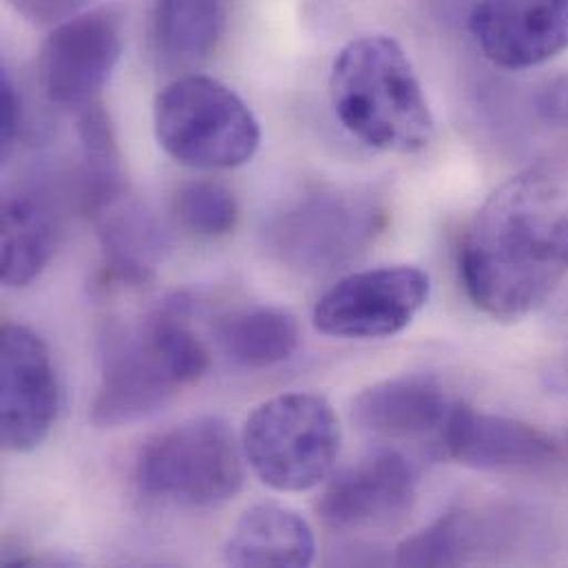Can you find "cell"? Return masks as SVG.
I'll list each match as a JSON object with an SVG mask.
<instances>
[{"mask_svg":"<svg viewBox=\"0 0 568 568\" xmlns=\"http://www.w3.org/2000/svg\"><path fill=\"white\" fill-rule=\"evenodd\" d=\"M568 277V164H538L500 184L460 246L474 305L500 321L542 307Z\"/></svg>","mask_w":568,"mask_h":568,"instance_id":"obj_1","label":"cell"},{"mask_svg":"<svg viewBox=\"0 0 568 568\" xmlns=\"http://www.w3.org/2000/svg\"><path fill=\"white\" fill-rule=\"evenodd\" d=\"M209 365V347L178 305L153 312L135 327L111 329L91 420L95 427L140 423L164 409L182 387L197 383Z\"/></svg>","mask_w":568,"mask_h":568,"instance_id":"obj_2","label":"cell"},{"mask_svg":"<svg viewBox=\"0 0 568 568\" xmlns=\"http://www.w3.org/2000/svg\"><path fill=\"white\" fill-rule=\"evenodd\" d=\"M329 98L341 124L376 151L418 153L434 138L423 84L400 42L389 36H361L338 51Z\"/></svg>","mask_w":568,"mask_h":568,"instance_id":"obj_3","label":"cell"},{"mask_svg":"<svg viewBox=\"0 0 568 568\" xmlns=\"http://www.w3.org/2000/svg\"><path fill=\"white\" fill-rule=\"evenodd\" d=\"M153 124L160 146L191 169L244 166L262 144L251 106L224 82L197 73L173 80L158 95Z\"/></svg>","mask_w":568,"mask_h":568,"instance_id":"obj_4","label":"cell"},{"mask_svg":"<svg viewBox=\"0 0 568 568\" xmlns=\"http://www.w3.org/2000/svg\"><path fill=\"white\" fill-rule=\"evenodd\" d=\"M242 449L275 491H310L327 480L341 452V423L327 398L290 392L262 403L244 425Z\"/></svg>","mask_w":568,"mask_h":568,"instance_id":"obj_5","label":"cell"},{"mask_svg":"<svg viewBox=\"0 0 568 568\" xmlns=\"http://www.w3.org/2000/svg\"><path fill=\"white\" fill-rule=\"evenodd\" d=\"M242 452L224 418H191L146 443L138 458V485L149 498L164 503L220 507L244 485Z\"/></svg>","mask_w":568,"mask_h":568,"instance_id":"obj_6","label":"cell"},{"mask_svg":"<svg viewBox=\"0 0 568 568\" xmlns=\"http://www.w3.org/2000/svg\"><path fill=\"white\" fill-rule=\"evenodd\" d=\"M378 209L352 191H316L285 209L271 229V246L290 268L327 273L349 264L372 242Z\"/></svg>","mask_w":568,"mask_h":568,"instance_id":"obj_7","label":"cell"},{"mask_svg":"<svg viewBox=\"0 0 568 568\" xmlns=\"http://www.w3.org/2000/svg\"><path fill=\"white\" fill-rule=\"evenodd\" d=\"M429 277L416 266L352 273L316 301L314 327L334 338H385L403 332L429 298Z\"/></svg>","mask_w":568,"mask_h":568,"instance_id":"obj_8","label":"cell"},{"mask_svg":"<svg viewBox=\"0 0 568 568\" xmlns=\"http://www.w3.org/2000/svg\"><path fill=\"white\" fill-rule=\"evenodd\" d=\"M124 49V16L118 7L80 11L53 27L40 55L44 93L60 106L95 102Z\"/></svg>","mask_w":568,"mask_h":568,"instance_id":"obj_9","label":"cell"},{"mask_svg":"<svg viewBox=\"0 0 568 568\" xmlns=\"http://www.w3.org/2000/svg\"><path fill=\"white\" fill-rule=\"evenodd\" d=\"M60 387L49 347L27 325L0 336V438L16 454L38 449L58 418Z\"/></svg>","mask_w":568,"mask_h":568,"instance_id":"obj_10","label":"cell"},{"mask_svg":"<svg viewBox=\"0 0 568 568\" xmlns=\"http://www.w3.org/2000/svg\"><path fill=\"white\" fill-rule=\"evenodd\" d=\"M416 489L414 465L394 449H381L338 471L318 496L316 514L334 531L383 529L414 507Z\"/></svg>","mask_w":568,"mask_h":568,"instance_id":"obj_11","label":"cell"},{"mask_svg":"<svg viewBox=\"0 0 568 568\" xmlns=\"http://www.w3.org/2000/svg\"><path fill=\"white\" fill-rule=\"evenodd\" d=\"M469 31L494 64L531 69L568 49V0H476Z\"/></svg>","mask_w":568,"mask_h":568,"instance_id":"obj_12","label":"cell"},{"mask_svg":"<svg viewBox=\"0 0 568 568\" xmlns=\"http://www.w3.org/2000/svg\"><path fill=\"white\" fill-rule=\"evenodd\" d=\"M440 440L456 463L491 474L540 471L560 456L556 443L538 427L467 405L452 407Z\"/></svg>","mask_w":568,"mask_h":568,"instance_id":"obj_13","label":"cell"},{"mask_svg":"<svg viewBox=\"0 0 568 568\" xmlns=\"http://www.w3.org/2000/svg\"><path fill=\"white\" fill-rule=\"evenodd\" d=\"M354 420L372 436L423 440L443 436L452 414L443 385L427 374H407L365 387L354 400Z\"/></svg>","mask_w":568,"mask_h":568,"instance_id":"obj_14","label":"cell"},{"mask_svg":"<svg viewBox=\"0 0 568 568\" xmlns=\"http://www.w3.org/2000/svg\"><path fill=\"white\" fill-rule=\"evenodd\" d=\"M314 551V534L305 518L275 503L248 509L224 547L229 565L255 568L307 567Z\"/></svg>","mask_w":568,"mask_h":568,"instance_id":"obj_15","label":"cell"},{"mask_svg":"<svg viewBox=\"0 0 568 568\" xmlns=\"http://www.w3.org/2000/svg\"><path fill=\"white\" fill-rule=\"evenodd\" d=\"M58 215L44 195L22 191L9 195L0 217L2 282L9 287L33 284L53 257Z\"/></svg>","mask_w":568,"mask_h":568,"instance_id":"obj_16","label":"cell"},{"mask_svg":"<svg viewBox=\"0 0 568 568\" xmlns=\"http://www.w3.org/2000/svg\"><path fill=\"white\" fill-rule=\"evenodd\" d=\"M224 24V0H158L151 29L153 53L164 69H195L217 49Z\"/></svg>","mask_w":568,"mask_h":568,"instance_id":"obj_17","label":"cell"},{"mask_svg":"<svg viewBox=\"0 0 568 568\" xmlns=\"http://www.w3.org/2000/svg\"><path fill=\"white\" fill-rule=\"evenodd\" d=\"M98 235L113 277L129 284H144L169 248V235L160 222L140 204L115 200L100 213Z\"/></svg>","mask_w":568,"mask_h":568,"instance_id":"obj_18","label":"cell"},{"mask_svg":"<svg viewBox=\"0 0 568 568\" xmlns=\"http://www.w3.org/2000/svg\"><path fill=\"white\" fill-rule=\"evenodd\" d=\"M220 349L240 367L268 369L298 347V323L280 307H244L220 318Z\"/></svg>","mask_w":568,"mask_h":568,"instance_id":"obj_19","label":"cell"},{"mask_svg":"<svg viewBox=\"0 0 568 568\" xmlns=\"http://www.w3.org/2000/svg\"><path fill=\"white\" fill-rule=\"evenodd\" d=\"M476 525L465 511H452L416 536L407 538L396 554L400 567H456L474 551Z\"/></svg>","mask_w":568,"mask_h":568,"instance_id":"obj_20","label":"cell"},{"mask_svg":"<svg viewBox=\"0 0 568 568\" xmlns=\"http://www.w3.org/2000/svg\"><path fill=\"white\" fill-rule=\"evenodd\" d=\"M178 222L200 237H224L240 222V204L231 189L217 182H191L175 195Z\"/></svg>","mask_w":568,"mask_h":568,"instance_id":"obj_21","label":"cell"},{"mask_svg":"<svg viewBox=\"0 0 568 568\" xmlns=\"http://www.w3.org/2000/svg\"><path fill=\"white\" fill-rule=\"evenodd\" d=\"M0 149L2 158H7L16 144L18 131H20V120H22V104L20 95L16 91V84L9 75V71L2 73V84H0Z\"/></svg>","mask_w":568,"mask_h":568,"instance_id":"obj_22","label":"cell"},{"mask_svg":"<svg viewBox=\"0 0 568 568\" xmlns=\"http://www.w3.org/2000/svg\"><path fill=\"white\" fill-rule=\"evenodd\" d=\"M18 13L36 24H60L80 13L89 0H9Z\"/></svg>","mask_w":568,"mask_h":568,"instance_id":"obj_23","label":"cell"},{"mask_svg":"<svg viewBox=\"0 0 568 568\" xmlns=\"http://www.w3.org/2000/svg\"><path fill=\"white\" fill-rule=\"evenodd\" d=\"M538 111L547 122L568 126V71L540 91Z\"/></svg>","mask_w":568,"mask_h":568,"instance_id":"obj_24","label":"cell"},{"mask_svg":"<svg viewBox=\"0 0 568 568\" xmlns=\"http://www.w3.org/2000/svg\"><path fill=\"white\" fill-rule=\"evenodd\" d=\"M567 454H568V436H567Z\"/></svg>","mask_w":568,"mask_h":568,"instance_id":"obj_25","label":"cell"}]
</instances>
